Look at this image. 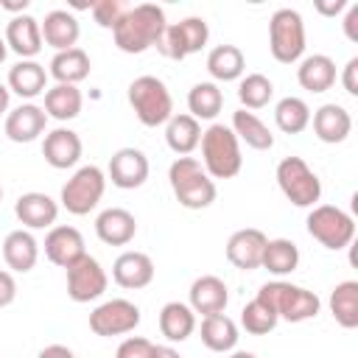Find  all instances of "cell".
Segmentation results:
<instances>
[{"instance_id": "1", "label": "cell", "mask_w": 358, "mask_h": 358, "mask_svg": "<svg viewBox=\"0 0 358 358\" xmlns=\"http://www.w3.org/2000/svg\"><path fill=\"white\" fill-rule=\"evenodd\" d=\"M165 25H168L165 11L157 3H140L126 11V17L115 25L112 36H115L117 50L134 56V53H145L148 48H154L159 42Z\"/></svg>"}, {"instance_id": "2", "label": "cell", "mask_w": 358, "mask_h": 358, "mask_svg": "<svg viewBox=\"0 0 358 358\" xmlns=\"http://www.w3.org/2000/svg\"><path fill=\"white\" fill-rule=\"evenodd\" d=\"M201 168L207 171V176L215 179H232L241 173L243 168V157H241V140L235 137V131L224 123H213L207 131H201Z\"/></svg>"}, {"instance_id": "3", "label": "cell", "mask_w": 358, "mask_h": 358, "mask_svg": "<svg viewBox=\"0 0 358 358\" xmlns=\"http://www.w3.org/2000/svg\"><path fill=\"white\" fill-rule=\"evenodd\" d=\"M168 182L176 201L187 210H204L215 201V182L207 176L196 157H176L168 168Z\"/></svg>"}, {"instance_id": "4", "label": "cell", "mask_w": 358, "mask_h": 358, "mask_svg": "<svg viewBox=\"0 0 358 358\" xmlns=\"http://www.w3.org/2000/svg\"><path fill=\"white\" fill-rule=\"evenodd\" d=\"M257 299L266 302L277 313V319H285L291 324L308 322L322 310V299L313 291L294 285V282H285V280H274V282L260 285Z\"/></svg>"}, {"instance_id": "5", "label": "cell", "mask_w": 358, "mask_h": 358, "mask_svg": "<svg viewBox=\"0 0 358 358\" xmlns=\"http://www.w3.org/2000/svg\"><path fill=\"white\" fill-rule=\"evenodd\" d=\"M129 103L137 115V120L148 129H157V126H165L173 115V98H171V90L162 78L157 76H137L131 84H129Z\"/></svg>"}, {"instance_id": "6", "label": "cell", "mask_w": 358, "mask_h": 358, "mask_svg": "<svg viewBox=\"0 0 358 358\" xmlns=\"http://www.w3.org/2000/svg\"><path fill=\"white\" fill-rule=\"evenodd\" d=\"M268 50L280 64H296L305 53V22L296 8H277L268 20Z\"/></svg>"}, {"instance_id": "7", "label": "cell", "mask_w": 358, "mask_h": 358, "mask_svg": "<svg viewBox=\"0 0 358 358\" xmlns=\"http://www.w3.org/2000/svg\"><path fill=\"white\" fill-rule=\"evenodd\" d=\"M308 235L319 241L324 249H347L355 238V221L350 213H344L336 204H316L308 213Z\"/></svg>"}, {"instance_id": "8", "label": "cell", "mask_w": 358, "mask_h": 358, "mask_svg": "<svg viewBox=\"0 0 358 358\" xmlns=\"http://www.w3.org/2000/svg\"><path fill=\"white\" fill-rule=\"evenodd\" d=\"M277 185L294 207H316L322 199V182L302 157H285L277 162Z\"/></svg>"}, {"instance_id": "9", "label": "cell", "mask_w": 358, "mask_h": 358, "mask_svg": "<svg viewBox=\"0 0 358 358\" xmlns=\"http://www.w3.org/2000/svg\"><path fill=\"white\" fill-rule=\"evenodd\" d=\"M106 190V173L98 165H81L62 187V207L70 215H87L90 210L98 207V201L103 199Z\"/></svg>"}, {"instance_id": "10", "label": "cell", "mask_w": 358, "mask_h": 358, "mask_svg": "<svg viewBox=\"0 0 358 358\" xmlns=\"http://www.w3.org/2000/svg\"><path fill=\"white\" fill-rule=\"evenodd\" d=\"M210 39V25L204 17H185L179 22H168L159 42L154 45L165 59L182 62L193 53H199Z\"/></svg>"}, {"instance_id": "11", "label": "cell", "mask_w": 358, "mask_h": 358, "mask_svg": "<svg viewBox=\"0 0 358 358\" xmlns=\"http://www.w3.org/2000/svg\"><path fill=\"white\" fill-rule=\"evenodd\" d=\"M140 308L129 299H106L101 302L92 313H90V330L101 338H112V336H126L134 333V327L140 324Z\"/></svg>"}, {"instance_id": "12", "label": "cell", "mask_w": 358, "mask_h": 358, "mask_svg": "<svg viewBox=\"0 0 358 358\" xmlns=\"http://www.w3.org/2000/svg\"><path fill=\"white\" fill-rule=\"evenodd\" d=\"M64 271H67V296L73 302H92V299L103 296V291L109 285V277H106L103 266L92 255L78 257Z\"/></svg>"}, {"instance_id": "13", "label": "cell", "mask_w": 358, "mask_h": 358, "mask_svg": "<svg viewBox=\"0 0 358 358\" xmlns=\"http://www.w3.org/2000/svg\"><path fill=\"white\" fill-rule=\"evenodd\" d=\"M148 157L134 148V145H126V148H117L112 157H109V168H106V179H112L115 187L120 190H134L140 185H145L148 179Z\"/></svg>"}, {"instance_id": "14", "label": "cell", "mask_w": 358, "mask_h": 358, "mask_svg": "<svg viewBox=\"0 0 358 358\" xmlns=\"http://www.w3.org/2000/svg\"><path fill=\"white\" fill-rule=\"evenodd\" d=\"M266 232L257 229V227H246V229H238L229 235L227 241V260L241 268V271H255L260 268V260H263V249H266Z\"/></svg>"}, {"instance_id": "15", "label": "cell", "mask_w": 358, "mask_h": 358, "mask_svg": "<svg viewBox=\"0 0 358 358\" xmlns=\"http://www.w3.org/2000/svg\"><path fill=\"white\" fill-rule=\"evenodd\" d=\"M87 249H84V235L76 229V227H67V224H56L48 229L45 235V257L59 266V268H67L73 266L78 257H84Z\"/></svg>"}, {"instance_id": "16", "label": "cell", "mask_w": 358, "mask_h": 358, "mask_svg": "<svg viewBox=\"0 0 358 358\" xmlns=\"http://www.w3.org/2000/svg\"><path fill=\"white\" fill-rule=\"evenodd\" d=\"M112 280L126 291H140L154 280V260L137 249L120 252L112 263Z\"/></svg>"}, {"instance_id": "17", "label": "cell", "mask_w": 358, "mask_h": 358, "mask_svg": "<svg viewBox=\"0 0 358 358\" xmlns=\"http://www.w3.org/2000/svg\"><path fill=\"white\" fill-rule=\"evenodd\" d=\"M81 151H84L81 137H78L73 129H67V126H59V129L48 131L45 140H42V157H45V162H48L50 168H56V171L73 168V165L81 159Z\"/></svg>"}, {"instance_id": "18", "label": "cell", "mask_w": 358, "mask_h": 358, "mask_svg": "<svg viewBox=\"0 0 358 358\" xmlns=\"http://www.w3.org/2000/svg\"><path fill=\"white\" fill-rule=\"evenodd\" d=\"M14 215L20 218V224H22L25 229H50V227H56L59 204H56L48 193L31 190V193H22V196L17 199Z\"/></svg>"}, {"instance_id": "19", "label": "cell", "mask_w": 358, "mask_h": 358, "mask_svg": "<svg viewBox=\"0 0 358 358\" xmlns=\"http://www.w3.org/2000/svg\"><path fill=\"white\" fill-rule=\"evenodd\" d=\"M48 126V115L42 106L36 103H20L17 109H11L6 115V123H3V131L11 143H34Z\"/></svg>"}, {"instance_id": "20", "label": "cell", "mask_w": 358, "mask_h": 358, "mask_svg": "<svg viewBox=\"0 0 358 358\" xmlns=\"http://www.w3.org/2000/svg\"><path fill=\"white\" fill-rule=\"evenodd\" d=\"M227 302H229V288L221 277L201 274L193 280V285H190V310L193 313H201V316L224 313Z\"/></svg>"}, {"instance_id": "21", "label": "cell", "mask_w": 358, "mask_h": 358, "mask_svg": "<svg viewBox=\"0 0 358 358\" xmlns=\"http://www.w3.org/2000/svg\"><path fill=\"white\" fill-rule=\"evenodd\" d=\"M39 28H42V42L50 45L56 53L76 48V42H78V36H81V25H78L76 14L67 11V8H53V11H48L45 20L39 22Z\"/></svg>"}, {"instance_id": "22", "label": "cell", "mask_w": 358, "mask_h": 358, "mask_svg": "<svg viewBox=\"0 0 358 358\" xmlns=\"http://www.w3.org/2000/svg\"><path fill=\"white\" fill-rule=\"evenodd\" d=\"M6 45L8 50H14L20 59H34L39 50H42V28H39V20L31 17V14H20V17H11L8 25H6Z\"/></svg>"}, {"instance_id": "23", "label": "cell", "mask_w": 358, "mask_h": 358, "mask_svg": "<svg viewBox=\"0 0 358 358\" xmlns=\"http://www.w3.org/2000/svg\"><path fill=\"white\" fill-rule=\"evenodd\" d=\"M95 235L106 246H126L137 235V218L123 207H106L95 218Z\"/></svg>"}, {"instance_id": "24", "label": "cell", "mask_w": 358, "mask_h": 358, "mask_svg": "<svg viewBox=\"0 0 358 358\" xmlns=\"http://www.w3.org/2000/svg\"><path fill=\"white\" fill-rule=\"evenodd\" d=\"M310 123H313V134L322 140V143H344L352 131V117L350 112L341 106V103H324L319 106L313 115H310Z\"/></svg>"}, {"instance_id": "25", "label": "cell", "mask_w": 358, "mask_h": 358, "mask_svg": "<svg viewBox=\"0 0 358 358\" xmlns=\"http://www.w3.org/2000/svg\"><path fill=\"white\" fill-rule=\"evenodd\" d=\"M6 87H8V92L31 101V98H36V95H42L48 90V70L36 59H20L8 70Z\"/></svg>"}, {"instance_id": "26", "label": "cell", "mask_w": 358, "mask_h": 358, "mask_svg": "<svg viewBox=\"0 0 358 358\" xmlns=\"http://www.w3.org/2000/svg\"><path fill=\"white\" fill-rule=\"evenodd\" d=\"M3 260H6V266L11 271H20V274H25V271H31L36 266L39 243L31 235V229H14V232L6 235V241H3Z\"/></svg>"}, {"instance_id": "27", "label": "cell", "mask_w": 358, "mask_h": 358, "mask_svg": "<svg viewBox=\"0 0 358 358\" xmlns=\"http://www.w3.org/2000/svg\"><path fill=\"white\" fill-rule=\"evenodd\" d=\"M296 81L308 92H316V95L319 92H327L336 84V62L330 56H324V53L305 56V59H299Z\"/></svg>"}, {"instance_id": "28", "label": "cell", "mask_w": 358, "mask_h": 358, "mask_svg": "<svg viewBox=\"0 0 358 358\" xmlns=\"http://www.w3.org/2000/svg\"><path fill=\"white\" fill-rule=\"evenodd\" d=\"M90 67H92V62H90V56H87V50L76 45V48H70V50L53 53L48 76H53L56 84H73V87H76L78 81H84V78L90 76Z\"/></svg>"}, {"instance_id": "29", "label": "cell", "mask_w": 358, "mask_h": 358, "mask_svg": "<svg viewBox=\"0 0 358 358\" xmlns=\"http://www.w3.org/2000/svg\"><path fill=\"white\" fill-rule=\"evenodd\" d=\"M81 106H84V95L78 87L73 84H53L45 90V115L53 117V120H73L81 115Z\"/></svg>"}, {"instance_id": "30", "label": "cell", "mask_w": 358, "mask_h": 358, "mask_svg": "<svg viewBox=\"0 0 358 358\" xmlns=\"http://www.w3.org/2000/svg\"><path fill=\"white\" fill-rule=\"evenodd\" d=\"M246 70V56L238 45H215L207 53V73L213 81H238L243 78Z\"/></svg>"}, {"instance_id": "31", "label": "cell", "mask_w": 358, "mask_h": 358, "mask_svg": "<svg viewBox=\"0 0 358 358\" xmlns=\"http://www.w3.org/2000/svg\"><path fill=\"white\" fill-rule=\"evenodd\" d=\"M165 143L173 154L187 157L201 143V123L190 115H171V120L165 123Z\"/></svg>"}, {"instance_id": "32", "label": "cell", "mask_w": 358, "mask_h": 358, "mask_svg": "<svg viewBox=\"0 0 358 358\" xmlns=\"http://www.w3.org/2000/svg\"><path fill=\"white\" fill-rule=\"evenodd\" d=\"M238 324L227 313H213L201 319V344L213 352H232L238 347Z\"/></svg>"}, {"instance_id": "33", "label": "cell", "mask_w": 358, "mask_h": 358, "mask_svg": "<svg viewBox=\"0 0 358 358\" xmlns=\"http://www.w3.org/2000/svg\"><path fill=\"white\" fill-rule=\"evenodd\" d=\"M229 129L235 131L238 140H243V143H246L249 148H255V151H268V148L274 145L271 129H268L255 112H249V109L232 112V126H229Z\"/></svg>"}, {"instance_id": "34", "label": "cell", "mask_w": 358, "mask_h": 358, "mask_svg": "<svg viewBox=\"0 0 358 358\" xmlns=\"http://www.w3.org/2000/svg\"><path fill=\"white\" fill-rule=\"evenodd\" d=\"M193 330H196V313L190 310V305H185V302H168V305H162V310H159V333L171 344L190 338Z\"/></svg>"}, {"instance_id": "35", "label": "cell", "mask_w": 358, "mask_h": 358, "mask_svg": "<svg viewBox=\"0 0 358 358\" xmlns=\"http://www.w3.org/2000/svg\"><path fill=\"white\" fill-rule=\"evenodd\" d=\"M260 266H263L266 271H271L274 277H285V274L296 271V266H299V249H296V243L288 241V238L266 241Z\"/></svg>"}, {"instance_id": "36", "label": "cell", "mask_w": 358, "mask_h": 358, "mask_svg": "<svg viewBox=\"0 0 358 358\" xmlns=\"http://www.w3.org/2000/svg\"><path fill=\"white\" fill-rule=\"evenodd\" d=\"M187 109L196 120H213L224 109V92L215 81H199L187 92Z\"/></svg>"}, {"instance_id": "37", "label": "cell", "mask_w": 358, "mask_h": 358, "mask_svg": "<svg viewBox=\"0 0 358 358\" xmlns=\"http://www.w3.org/2000/svg\"><path fill=\"white\" fill-rule=\"evenodd\" d=\"M330 313L344 330H355L358 327V282L355 280H344V282H338L333 288Z\"/></svg>"}, {"instance_id": "38", "label": "cell", "mask_w": 358, "mask_h": 358, "mask_svg": "<svg viewBox=\"0 0 358 358\" xmlns=\"http://www.w3.org/2000/svg\"><path fill=\"white\" fill-rule=\"evenodd\" d=\"M274 123L285 134H299L310 126V106L296 95H285L274 106Z\"/></svg>"}, {"instance_id": "39", "label": "cell", "mask_w": 358, "mask_h": 358, "mask_svg": "<svg viewBox=\"0 0 358 358\" xmlns=\"http://www.w3.org/2000/svg\"><path fill=\"white\" fill-rule=\"evenodd\" d=\"M271 95H274V84H271V78L263 76V73H249V76H243V78L238 81V101H241V109H249V112L263 109V106H268Z\"/></svg>"}, {"instance_id": "40", "label": "cell", "mask_w": 358, "mask_h": 358, "mask_svg": "<svg viewBox=\"0 0 358 358\" xmlns=\"http://www.w3.org/2000/svg\"><path fill=\"white\" fill-rule=\"evenodd\" d=\"M277 313L266 305V302H260L257 296L252 299V302H246L243 305V310H241V327L246 330V333H252V336H266V333H271L274 327H277Z\"/></svg>"}, {"instance_id": "41", "label": "cell", "mask_w": 358, "mask_h": 358, "mask_svg": "<svg viewBox=\"0 0 358 358\" xmlns=\"http://www.w3.org/2000/svg\"><path fill=\"white\" fill-rule=\"evenodd\" d=\"M131 6L129 3H123V0H95L92 3V20L101 25V28H109V31H115V25L126 17V11H129Z\"/></svg>"}, {"instance_id": "42", "label": "cell", "mask_w": 358, "mask_h": 358, "mask_svg": "<svg viewBox=\"0 0 358 358\" xmlns=\"http://www.w3.org/2000/svg\"><path fill=\"white\" fill-rule=\"evenodd\" d=\"M151 344H154V341H148V338H143V336H129V338L120 341L115 358H148Z\"/></svg>"}, {"instance_id": "43", "label": "cell", "mask_w": 358, "mask_h": 358, "mask_svg": "<svg viewBox=\"0 0 358 358\" xmlns=\"http://www.w3.org/2000/svg\"><path fill=\"white\" fill-rule=\"evenodd\" d=\"M17 299V280L11 271L0 268V308H8Z\"/></svg>"}, {"instance_id": "44", "label": "cell", "mask_w": 358, "mask_h": 358, "mask_svg": "<svg viewBox=\"0 0 358 358\" xmlns=\"http://www.w3.org/2000/svg\"><path fill=\"white\" fill-rule=\"evenodd\" d=\"M341 87L347 95H358V56H352L347 64H344V73H341Z\"/></svg>"}, {"instance_id": "45", "label": "cell", "mask_w": 358, "mask_h": 358, "mask_svg": "<svg viewBox=\"0 0 358 358\" xmlns=\"http://www.w3.org/2000/svg\"><path fill=\"white\" fill-rule=\"evenodd\" d=\"M344 36L350 42H358V3H350L347 6V14H344Z\"/></svg>"}, {"instance_id": "46", "label": "cell", "mask_w": 358, "mask_h": 358, "mask_svg": "<svg viewBox=\"0 0 358 358\" xmlns=\"http://www.w3.org/2000/svg\"><path fill=\"white\" fill-rule=\"evenodd\" d=\"M350 3L347 0H316V11L322 14V17H336V14H341L344 8H347Z\"/></svg>"}, {"instance_id": "47", "label": "cell", "mask_w": 358, "mask_h": 358, "mask_svg": "<svg viewBox=\"0 0 358 358\" xmlns=\"http://www.w3.org/2000/svg\"><path fill=\"white\" fill-rule=\"evenodd\" d=\"M36 358H76V355H73V350L64 347V344H48L45 350H39Z\"/></svg>"}, {"instance_id": "48", "label": "cell", "mask_w": 358, "mask_h": 358, "mask_svg": "<svg viewBox=\"0 0 358 358\" xmlns=\"http://www.w3.org/2000/svg\"><path fill=\"white\" fill-rule=\"evenodd\" d=\"M148 358H182L171 344H151V352Z\"/></svg>"}, {"instance_id": "49", "label": "cell", "mask_w": 358, "mask_h": 358, "mask_svg": "<svg viewBox=\"0 0 358 358\" xmlns=\"http://www.w3.org/2000/svg\"><path fill=\"white\" fill-rule=\"evenodd\" d=\"M0 8L11 11L14 17H20V14H25V8H28V0H0Z\"/></svg>"}, {"instance_id": "50", "label": "cell", "mask_w": 358, "mask_h": 358, "mask_svg": "<svg viewBox=\"0 0 358 358\" xmlns=\"http://www.w3.org/2000/svg\"><path fill=\"white\" fill-rule=\"evenodd\" d=\"M8 101H11V92H8L6 84H0V115L8 112Z\"/></svg>"}, {"instance_id": "51", "label": "cell", "mask_w": 358, "mask_h": 358, "mask_svg": "<svg viewBox=\"0 0 358 358\" xmlns=\"http://www.w3.org/2000/svg\"><path fill=\"white\" fill-rule=\"evenodd\" d=\"M229 358H257V355L255 352H246V350H232Z\"/></svg>"}, {"instance_id": "52", "label": "cell", "mask_w": 358, "mask_h": 358, "mask_svg": "<svg viewBox=\"0 0 358 358\" xmlns=\"http://www.w3.org/2000/svg\"><path fill=\"white\" fill-rule=\"evenodd\" d=\"M6 56H8V45H6V39L0 36V64L6 62Z\"/></svg>"}, {"instance_id": "53", "label": "cell", "mask_w": 358, "mask_h": 358, "mask_svg": "<svg viewBox=\"0 0 358 358\" xmlns=\"http://www.w3.org/2000/svg\"><path fill=\"white\" fill-rule=\"evenodd\" d=\"M0 199H3V185H0Z\"/></svg>"}]
</instances>
